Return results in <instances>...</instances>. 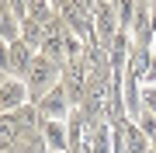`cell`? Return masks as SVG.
<instances>
[{
  "label": "cell",
  "mask_w": 156,
  "mask_h": 153,
  "mask_svg": "<svg viewBox=\"0 0 156 153\" xmlns=\"http://www.w3.org/2000/svg\"><path fill=\"white\" fill-rule=\"evenodd\" d=\"M0 38L4 42H17L21 38V21L14 17V11L7 4H0Z\"/></svg>",
  "instance_id": "52a82bcc"
},
{
  "label": "cell",
  "mask_w": 156,
  "mask_h": 153,
  "mask_svg": "<svg viewBox=\"0 0 156 153\" xmlns=\"http://www.w3.org/2000/svg\"><path fill=\"white\" fill-rule=\"evenodd\" d=\"M111 129H108L104 122L101 125H90V136H87V143H90V153H111Z\"/></svg>",
  "instance_id": "ba28073f"
},
{
  "label": "cell",
  "mask_w": 156,
  "mask_h": 153,
  "mask_svg": "<svg viewBox=\"0 0 156 153\" xmlns=\"http://www.w3.org/2000/svg\"><path fill=\"white\" fill-rule=\"evenodd\" d=\"M142 4H146V7H149V11H156V0H142Z\"/></svg>",
  "instance_id": "8fae6325"
},
{
  "label": "cell",
  "mask_w": 156,
  "mask_h": 153,
  "mask_svg": "<svg viewBox=\"0 0 156 153\" xmlns=\"http://www.w3.org/2000/svg\"><path fill=\"white\" fill-rule=\"evenodd\" d=\"M62 80V63H52L49 56H35V63H31V70H28V77H24V84H28V101L31 104H38L45 94L52 91Z\"/></svg>",
  "instance_id": "6da1fadb"
},
{
  "label": "cell",
  "mask_w": 156,
  "mask_h": 153,
  "mask_svg": "<svg viewBox=\"0 0 156 153\" xmlns=\"http://www.w3.org/2000/svg\"><path fill=\"white\" fill-rule=\"evenodd\" d=\"M21 42H28L35 52H42V46L49 42V28L42 21H35V17H24L21 21Z\"/></svg>",
  "instance_id": "8992f818"
},
{
  "label": "cell",
  "mask_w": 156,
  "mask_h": 153,
  "mask_svg": "<svg viewBox=\"0 0 156 153\" xmlns=\"http://www.w3.org/2000/svg\"><path fill=\"white\" fill-rule=\"evenodd\" d=\"M21 136H24V129H21L17 111H0V150L4 146H17Z\"/></svg>",
  "instance_id": "277c9868"
},
{
  "label": "cell",
  "mask_w": 156,
  "mask_h": 153,
  "mask_svg": "<svg viewBox=\"0 0 156 153\" xmlns=\"http://www.w3.org/2000/svg\"><path fill=\"white\" fill-rule=\"evenodd\" d=\"M142 111L156 115V87H142Z\"/></svg>",
  "instance_id": "30bf717a"
},
{
  "label": "cell",
  "mask_w": 156,
  "mask_h": 153,
  "mask_svg": "<svg viewBox=\"0 0 156 153\" xmlns=\"http://www.w3.org/2000/svg\"><path fill=\"white\" fill-rule=\"evenodd\" d=\"M42 136H45V143H49L52 153H66V146H69L66 122H42Z\"/></svg>",
  "instance_id": "5b68a950"
},
{
  "label": "cell",
  "mask_w": 156,
  "mask_h": 153,
  "mask_svg": "<svg viewBox=\"0 0 156 153\" xmlns=\"http://www.w3.org/2000/svg\"><path fill=\"white\" fill-rule=\"evenodd\" d=\"M17 150H21V153H52L49 143H45V136H42V129L38 132H24L21 143H17Z\"/></svg>",
  "instance_id": "9c48e42d"
},
{
  "label": "cell",
  "mask_w": 156,
  "mask_h": 153,
  "mask_svg": "<svg viewBox=\"0 0 156 153\" xmlns=\"http://www.w3.org/2000/svg\"><path fill=\"white\" fill-rule=\"evenodd\" d=\"M4 80H7V73H4V70H0V87H4Z\"/></svg>",
  "instance_id": "7c38bea8"
},
{
  "label": "cell",
  "mask_w": 156,
  "mask_h": 153,
  "mask_svg": "<svg viewBox=\"0 0 156 153\" xmlns=\"http://www.w3.org/2000/svg\"><path fill=\"white\" fill-rule=\"evenodd\" d=\"M24 104H28V84L17 77H7L0 87V111H17Z\"/></svg>",
  "instance_id": "3957f363"
},
{
  "label": "cell",
  "mask_w": 156,
  "mask_h": 153,
  "mask_svg": "<svg viewBox=\"0 0 156 153\" xmlns=\"http://www.w3.org/2000/svg\"><path fill=\"white\" fill-rule=\"evenodd\" d=\"M153 52H156V49H153Z\"/></svg>",
  "instance_id": "5bb4252c"
},
{
  "label": "cell",
  "mask_w": 156,
  "mask_h": 153,
  "mask_svg": "<svg viewBox=\"0 0 156 153\" xmlns=\"http://www.w3.org/2000/svg\"><path fill=\"white\" fill-rule=\"evenodd\" d=\"M38 111H42L45 122H66L69 111H73V97H69V91H66L62 84H56V87H52V91L38 101Z\"/></svg>",
  "instance_id": "7a4b0ae2"
},
{
  "label": "cell",
  "mask_w": 156,
  "mask_h": 153,
  "mask_svg": "<svg viewBox=\"0 0 156 153\" xmlns=\"http://www.w3.org/2000/svg\"><path fill=\"white\" fill-rule=\"evenodd\" d=\"M0 4H7V0H0Z\"/></svg>",
  "instance_id": "4fadbf2b"
}]
</instances>
